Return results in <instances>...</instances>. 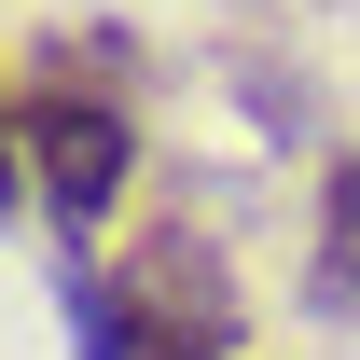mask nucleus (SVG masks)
I'll list each match as a JSON object with an SVG mask.
<instances>
[{
    "instance_id": "obj_1",
    "label": "nucleus",
    "mask_w": 360,
    "mask_h": 360,
    "mask_svg": "<svg viewBox=\"0 0 360 360\" xmlns=\"http://www.w3.org/2000/svg\"><path fill=\"white\" fill-rule=\"evenodd\" d=\"M70 347L84 360H236L250 347V291L208 222H139L111 264H70Z\"/></svg>"
},
{
    "instance_id": "obj_2",
    "label": "nucleus",
    "mask_w": 360,
    "mask_h": 360,
    "mask_svg": "<svg viewBox=\"0 0 360 360\" xmlns=\"http://www.w3.org/2000/svg\"><path fill=\"white\" fill-rule=\"evenodd\" d=\"M14 139H28V208H42V236L84 264L97 236H111V208H125V180H139V84H97L70 56H42V70L14 84Z\"/></svg>"
},
{
    "instance_id": "obj_3",
    "label": "nucleus",
    "mask_w": 360,
    "mask_h": 360,
    "mask_svg": "<svg viewBox=\"0 0 360 360\" xmlns=\"http://www.w3.org/2000/svg\"><path fill=\"white\" fill-rule=\"evenodd\" d=\"M305 305H319V319H360V153L319 167V208H305Z\"/></svg>"
},
{
    "instance_id": "obj_4",
    "label": "nucleus",
    "mask_w": 360,
    "mask_h": 360,
    "mask_svg": "<svg viewBox=\"0 0 360 360\" xmlns=\"http://www.w3.org/2000/svg\"><path fill=\"white\" fill-rule=\"evenodd\" d=\"M14 208H28V139H14V84H0V236H14Z\"/></svg>"
}]
</instances>
